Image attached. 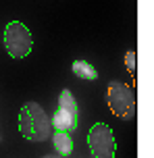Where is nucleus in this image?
<instances>
[{
    "label": "nucleus",
    "mask_w": 154,
    "mask_h": 158,
    "mask_svg": "<svg viewBox=\"0 0 154 158\" xmlns=\"http://www.w3.org/2000/svg\"><path fill=\"white\" fill-rule=\"evenodd\" d=\"M71 69H73V73L79 79H85V81H94V79H98V71L89 63H85V60H75Z\"/></svg>",
    "instance_id": "nucleus-7"
},
{
    "label": "nucleus",
    "mask_w": 154,
    "mask_h": 158,
    "mask_svg": "<svg viewBox=\"0 0 154 158\" xmlns=\"http://www.w3.org/2000/svg\"><path fill=\"white\" fill-rule=\"evenodd\" d=\"M44 158H54V156H44Z\"/></svg>",
    "instance_id": "nucleus-10"
},
{
    "label": "nucleus",
    "mask_w": 154,
    "mask_h": 158,
    "mask_svg": "<svg viewBox=\"0 0 154 158\" xmlns=\"http://www.w3.org/2000/svg\"><path fill=\"white\" fill-rule=\"evenodd\" d=\"M127 67H129V71H133V52L127 54Z\"/></svg>",
    "instance_id": "nucleus-9"
},
{
    "label": "nucleus",
    "mask_w": 154,
    "mask_h": 158,
    "mask_svg": "<svg viewBox=\"0 0 154 158\" xmlns=\"http://www.w3.org/2000/svg\"><path fill=\"white\" fill-rule=\"evenodd\" d=\"M19 131L29 142H46L52 133L48 114L38 102H27L19 112Z\"/></svg>",
    "instance_id": "nucleus-1"
},
{
    "label": "nucleus",
    "mask_w": 154,
    "mask_h": 158,
    "mask_svg": "<svg viewBox=\"0 0 154 158\" xmlns=\"http://www.w3.org/2000/svg\"><path fill=\"white\" fill-rule=\"evenodd\" d=\"M50 125L54 127L56 131H63V133H73L77 125H79V117L73 114V112L69 110H63V108H58L52 118H50Z\"/></svg>",
    "instance_id": "nucleus-5"
},
{
    "label": "nucleus",
    "mask_w": 154,
    "mask_h": 158,
    "mask_svg": "<svg viewBox=\"0 0 154 158\" xmlns=\"http://www.w3.org/2000/svg\"><path fill=\"white\" fill-rule=\"evenodd\" d=\"M88 146L94 158H114L117 143H114L113 129L104 123H96L88 133Z\"/></svg>",
    "instance_id": "nucleus-4"
},
{
    "label": "nucleus",
    "mask_w": 154,
    "mask_h": 158,
    "mask_svg": "<svg viewBox=\"0 0 154 158\" xmlns=\"http://www.w3.org/2000/svg\"><path fill=\"white\" fill-rule=\"evenodd\" d=\"M4 48L13 58H23L31 52L33 40L29 29L21 21H10L4 29Z\"/></svg>",
    "instance_id": "nucleus-2"
},
{
    "label": "nucleus",
    "mask_w": 154,
    "mask_h": 158,
    "mask_svg": "<svg viewBox=\"0 0 154 158\" xmlns=\"http://www.w3.org/2000/svg\"><path fill=\"white\" fill-rule=\"evenodd\" d=\"M58 108H63V110H69V112H73V114H79L77 102H75L73 94H71L69 89H63V92H60V98H58Z\"/></svg>",
    "instance_id": "nucleus-8"
},
{
    "label": "nucleus",
    "mask_w": 154,
    "mask_h": 158,
    "mask_svg": "<svg viewBox=\"0 0 154 158\" xmlns=\"http://www.w3.org/2000/svg\"><path fill=\"white\" fill-rule=\"evenodd\" d=\"M52 143H54V150H58L60 156H69L73 152V142H71V135L63 133V131H56L52 135Z\"/></svg>",
    "instance_id": "nucleus-6"
},
{
    "label": "nucleus",
    "mask_w": 154,
    "mask_h": 158,
    "mask_svg": "<svg viewBox=\"0 0 154 158\" xmlns=\"http://www.w3.org/2000/svg\"><path fill=\"white\" fill-rule=\"evenodd\" d=\"M108 104L110 110L121 118H133L135 117V96L129 85L121 81H113L108 85Z\"/></svg>",
    "instance_id": "nucleus-3"
}]
</instances>
